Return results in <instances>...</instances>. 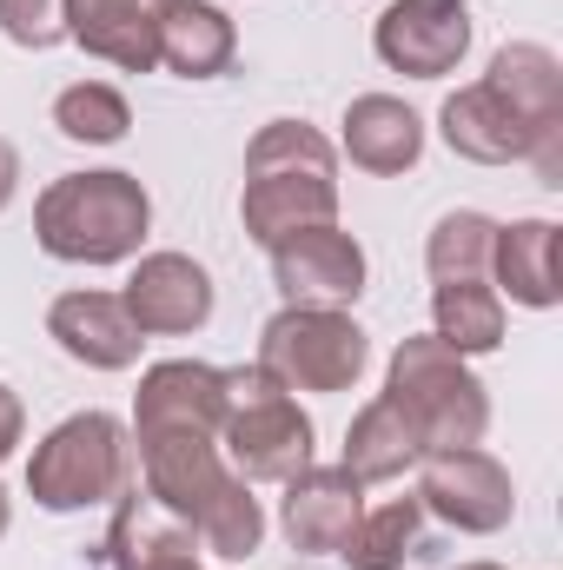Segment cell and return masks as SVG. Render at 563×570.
I'll return each mask as SVG.
<instances>
[{"label": "cell", "mask_w": 563, "mask_h": 570, "mask_svg": "<svg viewBox=\"0 0 563 570\" xmlns=\"http://www.w3.org/2000/svg\"><path fill=\"white\" fill-rule=\"evenodd\" d=\"M53 127H60L67 140H80V146H120L127 134H134V107H127L120 87L80 80V87H67V94L53 100Z\"/></svg>", "instance_id": "26"}, {"label": "cell", "mask_w": 563, "mask_h": 570, "mask_svg": "<svg viewBox=\"0 0 563 570\" xmlns=\"http://www.w3.org/2000/svg\"><path fill=\"white\" fill-rule=\"evenodd\" d=\"M152 233V199L134 173H60L33 199V239L60 266H120L134 259Z\"/></svg>", "instance_id": "3"}, {"label": "cell", "mask_w": 563, "mask_h": 570, "mask_svg": "<svg viewBox=\"0 0 563 570\" xmlns=\"http://www.w3.org/2000/svg\"><path fill=\"white\" fill-rule=\"evenodd\" d=\"M437 134H444V146H451L457 159H471V166H511V159H531L544 186H563V120L557 127L524 120L491 80L457 87V94L444 100V114H437Z\"/></svg>", "instance_id": "8"}, {"label": "cell", "mask_w": 563, "mask_h": 570, "mask_svg": "<svg viewBox=\"0 0 563 570\" xmlns=\"http://www.w3.org/2000/svg\"><path fill=\"white\" fill-rule=\"evenodd\" d=\"M253 365H266L285 392H352L372 365V332L332 305H285L266 318Z\"/></svg>", "instance_id": "7"}, {"label": "cell", "mask_w": 563, "mask_h": 570, "mask_svg": "<svg viewBox=\"0 0 563 570\" xmlns=\"http://www.w3.org/2000/svg\"><path fill=\"white\" fill-rule=\"evenodd\" d=\"M120 511H113V524H107V544H100V558L113 570H199V531L186 524V518H172V511H159L146 491H127V498H113Z\"/></svg>", "instance_id": "17"}, {"label": "cell", "mask_w": 563, "mask_h": 570, "mask_svg": "<svg viewBox=\"0 0 563 570\" xmlns=\"http://www.w3.org/2000/svg\"><path fill=\"white\" fill-rule=\"evenodd\" d=\"M166 7L172 0H67V40L120 73H152Z\"/></svg>", "instance_id": "16"}, {"label": "cell", "mask_w": 563, "mask_h": 570, "mask_svg": "<svg viewBox=\"0 0 563 570\" xmlns=\"http://www.w3.org/2000/svg\"><path fill=\"white\" fill-rule=\"evenodd\" d=\"M47 338L87 372H127V365H140L146 345V332L120 305V292H60L47 312Z\"/></svg>", "instance_id": "14"}, {"label": "cell", "mask_w": 563, "mask_h": 570, "mask_svg": "<svg viewBox=\"0 0 563 570\" xmlns=\"http://www.w3.org/2000/svg\"><path fill=\"white\" fill-rule=\"evenodd\" d=\"M239 226L266 253L305 233V226H338V153L305 120H266L246 146V193H239Z\"/></svg>", "instance_id": "2"}, {"label": "cell", "mask_w": 563, "mask_h": 570, "mask_svg": "<svg viewBox=\"0 0 563 570\" xmlns=\"http://www.w3.org/2000/svg\"><path fill=\"white\" fill-rule=\"evenodd\" d=\"M20 438H27V412H20V399L0 385V464L13 458V444H20Z\"/></svg>", "instance_id": "28"}, {"label": "cell", "mask_w": 563, "mask_h": 570, "mask_svg": "<svg viewBox=\"0 0 563 570\" xmlns=\"http://www.w3.org/2000/svg\"><path fill=\"white\" fill-rule=\"evenodd\" d=\"M219 451L246 484H292L312 464V419L266 365H233L226 372V419Z\"/></svg>", "instance_id": "6"}, {"label": "cell", "mask_w": 563, "mask_h": 570, "mask_svg": "<svg viewBox=\"0 0 563 570\" xmlns=\"http://www.w3.org/2000/svg\"><path fill=\"white\" fill-rule=\"evenodd\" d=\"M418 464H424L418 471L424 518H437V524H451L464 538H491V531L511 524L517 484H511V471L491 451H477V444H464V451H424Z\"/></svg>", "instance_id": "9"}, {"label": "cell", "mask_w": 563, "mask_h": 570, "mask_svg": "<svg viewBox=\"0 0 563 570\" xmlns=\"http://www.w3.org/2000/svg\"><path fill=\"white\" fill-rule=\"evenodd\" d=\"M226 419V372L219 365H199V358H166L152 365L134 392V438L152 431H206L219 438Z\"/></svg>", "instance_id": "15"}, {"label": "cell", "mask_w": 563, "mask_h": 570, "mask_svg": "<svg viewBox=\"0 0 563 570\" xmlns=\"http://www.w3.org/2000/svg\"><path fill=\"white\" fill-rule=\"evenodd\" d=\"M358 518H365V484L345 464H305L285 484L279 531H285V544L305 551V558H338L345 538L358 531Z\"/></svg>", "instance_id": "12"}, {"label": "cell", "mask_w": 563, "mask_h": 570, "mask_svg": "<svg viewBox=\"0 0 563 570\" xmlns=\"http://www.w3.org/2000/svg\"><path fill=\"white\" fill-rule=\"evenodd\" d=\"M273 279H279L285 305H358L365 292V246L345 226H305L273 246Z\"/></svg>", "instance_id": "11"}, {"label": "cell", "mask_w": 563, "mask_h": 570, "mask_svg": "<svg viewBox=\"0 0 563 570\" xmlns=\"http://www.w3.org/2000/svg\"><path fill=\"white\" fill-rule=\"evenodd\" d=\"M431 332L457 352V358H477V352H497L504 345V292L484 279H457L431 292Z\"/></svg>", "instance_id": "23"}, {"label": "cell", "mask_w": 563, "mask_h": 570, "mask_svg": "<svg viewBox=\"0 0 563 570\" xmlns=\"http://www.w3.org/2000/svg\"><path fill=\"white\" fill-rule=\"evenodd\" d=\"M239 53L233 20L213 0H172L159 20V67H172L179 80H219Z\"/></svg>", "instance_id": "20"}, {"label": "cell", "mask_w": 563, "mask_h": 570, "mask_svg": "<svg viewBox=\"0 0 563 570\" xmlns=\"http://www.w3.org/2000/svg\"><path fill=\"white\" fill-rule=\"evenodd\" d=\"M491 279L511 292V305L551 312L563 298V273H557V226L551 219H511L491 239Z\"/></svg>", "instance_id": "19"}, {"label": "cell", "mask_w": 563, "mask_h": 570, "mask_svg": "<svg viewBox=\"0 0 563 570\" xmlns=\"http://www.w3.org/2000/svg\"><path fill=\"white\" fill-rule=\"evenodd\" d=\"M146 338H186L213 318V273L192 253H146L120 292Z\"/></svg>", "instance_id": "13"}, {"label": "cell", "mask_w": 563, "mask_h": 570, "mask_svg": "<svg viewBox=\"0 0 563 570\" xmlns=\"http://www.w3.org/2000/svg\"><path fill=\"white\" fill-rule=\"evenodd\" d=\"M140 444V478L146 498L172 518H186L199 531V551L239 564L259 551L266 538V511L253 498V484L226 464L219 438L206 431H152V438H134Z\"/></svg>", "instance_id": "1"}, {"label": "cell", "mask_w": 563, "mask_h": 570, "mask_svg": "<svg viewBox=\"0 0 563 570\" xmlns=\"http://www.w3.org/2000/svg\"><path fill=\"white\" fill-rule=\"evenodd\" d=\"M524 120H537V127H557L563 120V60L551 47H537V40H511V47H497V60H491V73H484Z\"/></svg>", "instance_id": "22"}, {"label": "cell", "mask_w": 563, "mask_h": 570, "mask_svg": "<svg viewBox=\"0 0 563 570\" xmlns=\"http://www.w3.org/2000/svg\"><path fill=\"white\" fill-rule=\"evenodd\" d=\"M0 538H7V491H0Z\"/></svg>", "instance_id": "30"}, {"label": "cell", "mask_w": 563, "mask_h": 570, "mask_svg": "<svg viewBox=\"0 0 563 570\" xmlns=\"http://www.w3.org/2000/svg\"><path fill=\"white\" fill-rule=\"evenodd\" d=\"M345 153L358 173L398 179L424 159V120L398 100V94H358L345 107Z\"/></svg>", "instance_id": "18"}, {"label": "cell", "mask_w": 563, "mask_h": 570, "mask_svg": "<svg viewBox=\"0 0 563 570\" xmlns=\"http://www.w3.org/2000/svg\"><path fill=\"white\" fill-rule=\"evenodd\" d=\"M13 193H20V153L0 140V213L13 206Z\"/></svg>", "instance_id": "29"}, {"label": "cell", "mask_w": 563, "mask_h": 570, "mask_svg": "<svg viewBox=\"0 0 563 570\" xmlns=\"http://www.w3.org/2000/svg\"><path fill=\"white\" fill-rule=\"evenodd\" d=\"M338 558L352 570H405L412 558H424V504L418 498H392V504L365 511Z\"/></svg>", "instance_id": "24"}, {"label": "cell", "mask_w": 563, "mask_h": 570, "mask_svg": "<svg viewBox=\"0 0 563 570\" xmlns=\"http://www.w3.org/2000/svg\"><path fill=\"white\" fill-rule=\"evenodd\" d=\"M457 570H504V564H484V558H477V564H457Z\"/></svg>", "instance_id": "31"}, {"label": "cell", "mask_w": 563, "mask_h": 570, "mask_svg": "<svg viewBox=\"0 0 563 570\" xmlns=\"http://www.w3.org/2000/svg\"><path fill=\"white\" fill-rule=\"evenodd\" d=\"M491 239H497V219H484V213H471V206L444 213V219L431 226V239H424V266H431V279L437 285L491 279Z\"/></svg>", "instance_id": "25"}, {"label": "cell", "mask_w": 563, "mask_h": 570, "mask_svg": "<svg viewBox=\"0 0 563 570\" xmlns=\"http://www.w3.org/2000/svg\"><path fill=\"white\" fill-rule=\"evenodd\" d=\"M418 458H424L418 431L405 425V412L378 392V399L345 425V458H338V464H345L358 484H392V478H405Z\"/></svg>", "instance_id": "21"}, {"label": "cell", "mask_w": 563, "mask_h": 570, "mask_svg": "<svg viewBox=\"0 0 563 570\" xmlns=\"http://www.w3.org/2000/svg\"><path fill=\"white\" fill-rule=\"evenodd\" d=\"M372 47L392 73L444 80L471 53V7L464 0H392L372 27Z\"/></svg>", "instance_id": "10"}, {"label": "cell", "mask_w": 563, "mask_h": 570, "mask_svg": "<svg viewBox=\"0 0 563 570\" xmlns=\"http://www.w3.org/2000/svg\"><path fill=\"white\" fill-rule=\"evenodd\" d=\"M134 491V438L113 412H73L27 458V498L40 511H87Z\"/></svg>", "instance_id": "5"}, {"label": "cell", "mask_w": 563, "mask_h": 570, "mask_svg": "<svg viewBox=\"0 0 563 570\" xmlns=\"http://www.w3.org/2000/svg\"><path fill=\"white\" fill-rule=\"evenodd\" d=\"M0 33L27 53H47L67 40V0H0Z\"/></svg>", "instance_id": "27"}, {"label": "cell", "mask_w": 563, "mask_h": 570, "mask_svg": "<svg viewBox=\"0 0 563 570\" xmlns=\"http://www.w3.org/2000/svg\"><path fill=\"white\" fill-rule=\"evenodd\" d=\"M385 399L405 412V425L418 431L424 451H464L477 444L491 425V392L484 379L437 338L418 332L392 352V372H385Z\"/></svg>", "instance_id": "4"}]
</instances>
